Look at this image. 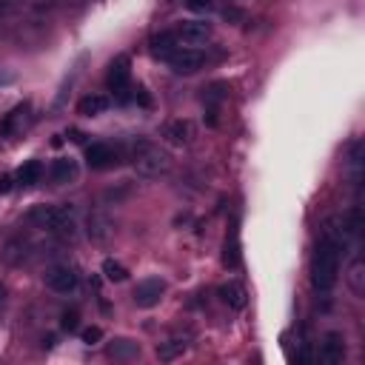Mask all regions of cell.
<instances>
[{"label": "cell", "instance_id": "52a82bcc", "mask_svg": "<svg viewBox=\"0 0 365 365\" xmlns=\"http://www.w3.org/2000/svg\"><path fill=\"white\" fill-rule=\"evenodd\" d=\"M86 163L94 171H106L120 163V151L109 143H92V146H86Z\"/></svg>", "mask_w": 365, "mask_h": 365}, {"label": "cell", "instance_id": "30bf717a", "mask_svg": "<svg viewBox=\"0 0 365 365\" xmlns=\"http://www.w3.org/2000/svg\"><path fill=\"white\" fill-rule=\"evenodd\" d=\"M342 356H345V337L339 331H328L320 342V359L325 365H337L342 362Z\"/></svg>", "mask_w": 365, "mask_h": 365}, {"label": "cell", "instance_id": "5bb4252c", "mask_svg": "<svg viewBox=\"0 0 365 365\" xmlns=\"http://www.w3.org/2000/svg\"><path fill=\"white\" fill-rule=\"evenodd\" d=\"M177 49H180V46H177L174 32H160V35H154V38L148 40V52H151L157 60H168Z\"/></svg>", "mask_w": 365, "mask_h": 365}, {"label": "cell", "instance_id": "3957f363", "mask_svg": "<svg viewBox=\"0 0 365 365\" xmlns=\"http://www.w3.org/2000/svg\"><path fill=\"white\" fill-rule=\"evenodd\" d=\"M174 38H177L180 49H200L212 40V26L203 23V21H186L174 32Z\"/></svg>", "mask_w": 365, "mask_h": 365}, {"label": "cell", "instance_id": "f546056e", "mask_svg": "<svg viewBox=\"0 0 365 365\" xmlns=\"http://www.w3.org/2000/svg\"><path fill=\"white\" fill-rule=\"evenodd\" d=\"M186 6L192 12H197V15H206V12L214 9V0H186Z\"/></svg>", "mask_w": 365, "mask_h": 365}, {"label": "cell", "instance_id": "e575fe53", "mask_svg": "<svg viewBox=\"0 0 365 365\" xmlns=\"http://www.w3.org/2000/svg\"><path fill=\"white\" fill-rule=\"evenodd\" d=\"M6 12V0H0V15H4Z\"/></svg>", "mask_w": 365, "mask_h": 365}, {"label": "cell", "instance_id": "d4e9b609", "mask_svg": "<svg viewBox=\"0 0 365 365\" xmlns=\"http://www.w3.org/2000/svg\"><path fill=\"white\" fill-rule=\"evenodd\" d=\"M103 277L109 280V283H126L129 280V268L123 266V263H117V260H103Z\"/></svg>", "mask_w": 365, "mask_h": 365}, {"label": "cell", "instance_id": "d590c367", "mask_svg": "<svg viewBox=\"0 0 365 365\" xmlns=\"http://www.w3.org/2000/svg\"><path fill=\"white\" fill-rule=\"evenodd\" d=\"M4 297H6V288H4V285H0V303H4Z\"/></svg>", "mask_w": 365, "mask_h": 365}, {"label": "cell", "instance_id": "836d02e7", "mask_svg": "<svg viewBox=\"0 0 365 365\" xmlns=\"http://www.w3.org/2000/svg\"><path fill=\"white\" fill-rule=\"evenodd\" d=\"M226 21H243V12H237V9H226Z\"/></svg>", "mask_w": 365, "mask_h": 365}, {"label": "cell", "instance_id": "8fae6325", "mask_svg": "<svg viewBox=\"0 0 365 365\" xmlns=\"http://www.w3.org/2000/svg\"><path fill=\"white\" fill-rule=\"evenodd\" d=\"M163 137H165V143H171V146H189L192 137H195V126H192L189 120H168V123L163 126Z\"/></svg>", "mask_w": 365, "mask_h": 365}, {"label": "cell", "instance_id": "d6986e66", "mask_svg": "<svg viewBox=\"0 0 365 365\" xmlns=\"http://www.w3.org/2000/svg\"><path fill=\"white\" fill-rule=\"evenodd\" d=\"M186 348H189L186 339L171 337V339H165V342L157 345V359H160V362H174V359H180L182 354H186Z\"/></svg>", "mask_w": 365, "mask_h": 365}, {"label": "cell", "instance_id": "44dd1931", "mask_svg": "<svg viewBox=\"0 0 365 365\" xmlns=\"http://www.w3.org/2000/svg\"><path fill=\"white\" fill-rule=\"evenodd\" d=\"M109 356L111 359H120V362H129V359H137L140 356V345L134 339H114L109 345Z\"/></svg>", "mask_w": 365, "mask_h": 365}, {"label": "cell", "instance_id": "83f0119b", "mask_svg": "<svg viewBox=\"0 0 365 365\" xmlns=\"http://www.w3.org/2000/svg\"><path fill=\"white\" fill-rule=\"evenodd\" d=\"M129 192H131L129 186H120V189H109V192L103 195V203H114V206H117L120 200H126V197H129Z\"/></svg>", "mask_w": 365, "mask_h": 365}, {"label": "cell", "instance_id": "ffe728a7", "mask_svg": "<svg viewBox=\"0 0 365 365\" xmlns=\"http://www.w3.org/2000/svg\"><path fill=\"white\" fill-rule=\"evenodd\" d=\"M109 106H111V103H109L106 94H86V97L77 103V114H83V117H97V114H103Z\"/></svg>", "mask_w": 365, "mask_h": 365}, {"label": "cell", "instance_id": "7a4b0ae2", "mask_svg": "<svg viewBox=\"0 0 365 365\" xmlns=\"http://www.w3.org/2000/svg\"><path fill=\"white\" fill-rule=\"evenodd\" d=\"M131 160H134V168H137L143 177H160V174H168V168H171L168 151H163L160 146H154V143H148V140H137V143H134Z\"/></svg>", "mask_w": 365, "mask_h": 365}, {"label": "cell", "instance_id": "ba28073f", "mask_svg": "<svg viewBox=\"0 0 365 365\" xmlns=\"http://www.w3.org/2000/svg\"><path fill=\"white\" fill-rule=\"evenodd\" d=\"M165 294V283L160 277H146L134 288V305L137 308H154Z\"/></svg>", "mask_w": 365, "mask_h": 365}, {"label": "cell", "instance_id": "e0dca14e", "mask_svg": "<svg viewBox=\"0 0 365 365\" xmlns=\"http://www.w3.org/2000/svg\"><path fill=\"white\" fill-rule=\"evenodd\" d=\"M49 177H52V182H58V186H66V182H72L77 177V163L72 157H60L52 163Z\"/></svg>", "mask_w": 365, "mask_h": 365}, {"label": "cell", "instance_id": "8992f818", "mask_svg": "<svg viewBox=\"0 0 365 365\" xmlns=\"http://www.w3.org/2000/svg\"><path fill=\"white\" fill-rule=\"evenodd\" d=\"M129 80H131V60H129V55H117V58L109 63L106 86H109L114 94H123V92L129 89Z\"/></svg>", "mask_w": 365, "mask_h": 365}, {"label": "cell", "instance_id": "9a60e30c", "mask_svg": "<svg viewBox=\"0 0 365 365\" xmlns=\"http://www.w3.org/2000/svg\"><path fill=\"white\" fill-rule=\"evenodd\" d=\"M240 263H243L240 231H237V226H231V231H229V237H226V243H223V266H226V268H240Z\"/></svg>", "mask_w": 365, "mask_h": 365}, {"label": "cell", "instance_id": "9c48e42d", "mask_svg": "<svg viewBox=\"0 0 365 365\" xmlns=\"http://www.w3.org/2000/svg\"><path fill=\"white\" fill-rule=\"evenodd\" d=\"M46 285L58 294H69V291L77 288V274H75L72 266H55V268L46 271Z\"/></svg>", "mask_w": 365, "mask_h": 365}, {"label": "cell", "instance_id": "7c38bea8", "mask_svg": "<svg viewBox=\"0 0 365 365\" xmlns=\"http://www.w3.org/2000/svg\"><path fill=\"white\" fill-rule=\"evenodd\" d=\"M86 231H89V240H92V243H109L111 234H114V223H111L103 212H94V214H89V220H86Z\"/></svg>", "mask_w": 365, "mask_h": 365}, {"label": "cell", "instance_id": "7402d4cb", "mask_svg": "<svg viewBox=\"0 0 365 365\" xmlns=\"http://www.w3.org/2000/svg\"><path fill=\"white\" fill-rule=\"evenodd\" d=\"M362 154H365V143L362 140H354L351 143V151H348V171H351V182L359 186L362 180Z\"/></svg>", "mask_w": 365, "mask_h": 365}, {"label": "cell", "instance_id": "2e32d148", "mask_svg": "<svg viewBox=\"0 0 365 365\" xmlns=\"http://www.w3.org/2000/svg\"><path fill=\"white\" fill-rule=\"evenodd\" d=\"M26 114H29V103H21L15 106L4 120H0V137H9V134H18L26 123Z\"/></svg>", "mask_w": 365, "mask_h": 365}, {"label": "cell", "instance_id": "1f68e13d", "mask_svg": "<svg viewBox=\"0 0 365 365\" xmlns=\"http://www.w3.org/2000/svg\"><path fill=\"white\" fill-rule=\"evenodd\" d=\"M18 80V75L15 72H6V69H0V89H4V86H12Z\"/></svg>", "mask_w": 365, "mask_h": 365}, {"label": "cell", "instance_id": "5b68a950", "mask_svg": "<svg viewBox=\"0 0 365 365\" xmlns=\"http://www.w3.org/2000/svg\"><path fill=\"white\" fill-rule=\"evenodd\" d=\"M165 63L171 66V72H174V75H195V72H200V69H203L206 55H203L200 49H177Z\"/></svg>", "mask_w": 365, "mask_h": 365}, {"label": "cell", "instance_id": "4fadbf2b", "mask_svg": "<svg viewBox=\"0 0 365 365\" xmlns=\"http://www.w3.org/2000/svg\"><path fill=\"white\" fill-rule=\"evenodd\" d=\"M217 297H220L229 308H234V311H243V308L249 305V294H246V288H243L240 283H223V285L217 288Z\"/></svg>", "mask_w": 365, "mask_h": 365}, {"label": "cell", "instance_id": "ac0fdd59", "mask_svg": "<svg viewBox=\"0 0 365 365\" xmlns=\"http://www.w3.org/2000/svg\"><path fill=\"white\" fill-rule=\"evenodd\" d=\"M40 177H43V163H40V160H29V163H23V165L18 168V174H15V180L21 182L23 189L38 186Z\"/></svg>", "mask_w": 365, "mask_h": 365}, {"label": "cell", "instance_id": "d6a6232c", "mask_svg": "<svg viewBox=\"0 0 365 365\" xmlns=\"http://www.w3.org/2000/svg\"><path fill=\"white\" fill-rule=\"evenodd\" d=\"M9 189H12V177L4 174V177H0V192H9Z\"/></svg>", "mask_w": 365, "mask_h": 365}, {"label": "cell", "instance_id": "6da1fadb", "mask_svg": "<svg viewBox=\"0 0 365 365\" xmlns=\"http://www.w3.org/2000/svg\"><path fill=\"white\" fill-rule=\"evenodd\" d=\"M339 254L342 249L322 240L317 243L314 249V257H311V283L317 291H331L337 285V277H339Z\"/></svg>", "mask_w": 365, "mask_h": 365}, {"label": "cell", "instance_id": "277c9868", "mask_svg": "<svg viewBox=\"0 0 365 365\" xmlns=\"http://www.w3.org/2000/svg\"><path fill=\"white\" fill-rule=\"evenodd\" d=\"M49 231H55L63 240H75L77 237V214L72 206H52V217H49Z\"/></svg>", "mask_w": 365, "mask_h": 365}, {"label": "cell", "instance_id": "f1b7e54d", "mask_svg": "<svg viewBox=\"0 0 365 365\" xmlns=\"http://www.w3.org/2000/svg\"><path fill=\"white\" fill-rule=\"evenodd\" d=\"M100 339H103V328H100V325L83 328V342H86V345H97Z\"/></svg>", "mask_w": 365, "mask_h": 365}, {"label": "cell", "instance_id": "603a6c76", "mask_svg": "<svg viewBox=\"0 0 365 365\" xmlns=\"http://www.w3.org/2000/svg\"><path fill=\"white\" fill-rule=\"evenodd\" d=\"M345 280H348V285H351V291H354L356 297L365 294V260H362V257H356V260L348 266Z\"/></svg>", "mask_w": 365, "mask_h": 365}, {"label": "cell", "instance_id": "4316f807", "mask_svg": "<svg viewBox=\"0 0 365 365\" xmlns=\"http://www.w3.org/2000/svg\"><path fill=\"white\" fill-rule=\"evenodd\" d=\"M23 254H26V243H21V240H15V243H9V246L4 249V260H6L9 266L21 263V260H23Z\"/></svg>", "mask_w": 365, "mask_h": 365}, {"label": "cell", "instance_id": "cb8c5ba5", "mask_svg": "<svg viewBox=\"0 0 365 365\" xmlns=\"http://www.w3.org/2000/svg\"><path fill=\"white\" fill-rule=\"evenodd\" d=\"M229 97V83H223V80H217V83H212L209 89H203V103H206V109H214V111H220V103Z\"/></svg>", "mask_w": 365, "mask_h": 365}, {"label": "cell", "instance_id": "484cf974", "mask_svg": "<svg viewBox=\"0 0 365 365\" xmlns=\"http://www.w3.org/2000/svg\"><path fill=\"white\" fill-rule=\"evenodd\" d=\"M345 229H348V234H354V237H359V234H362V229H365L362 206H354V209H351V214H348V223H345Z\"/></svg>", "mask_w": 365, "mask_h": 365}, {"label": "cell", "instance_id": "4dcf8cb0", "mask_svg": "<svg viewBox=\"0 0 365 365\" xmlns=\"http://www.w3.org/2000/svg\"><path fill=\"white\" fill-rule=\"evenodd\" d=\"M63 328H66V331H77V328H80L77 311H66V314H63Z\"/></svg>", "mask_w": 365, "mask_h": 365}]
</instances>
